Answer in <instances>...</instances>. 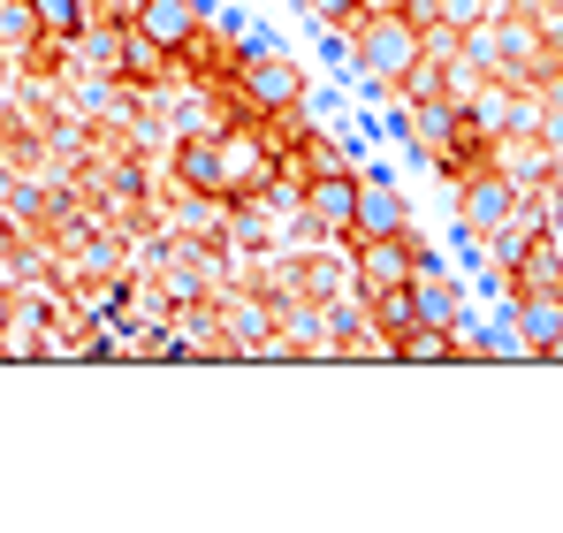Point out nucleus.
I'll use <instances>...</instances> for the list:
<instances>
[{"label":"nucleus","instance_id":"nucleus-6","mask_svg":"<svg viewBox=\"0 0 563 533\" xmlns=\"http://www.w3.org/2000/svg\"><path fill=\"white\" fill-rule=\"evenodd\" d=\"M130 31H137L145 46H161V54H184L190 39H198V0H145Z\"/></svg>","mask_w":563,"mask_h":533},{"label":"nucleus","instance_id":"nucleus-17","mask_svg":"<svg viewBox=\"0 0 563 533\" xmlns=\"http://www.w3.org/2000/svg\"><path fill=\"white\" fill-rule=\"evenodd\" d=\"M305 15L335 31V23H358V0H305Z\"/></svg>","mask_w":563,"mask_h":533},{"label":"nucleus","instance_id":"nucleus-16","mask_svg":"<svg viewBox=\"0 0 563 533\" xmlns=\"http://www.w3.org/2000/svg\"><path fill=\"white\" fill-rule=\"evenodd\" d=\"M434 23H450V31H472V23H487V8H479V0H442V8H434Z\"/></svg>","mask_w":563,"mask_h":533},{"label":"nucleus","instance_id":"nucleus-20","mask_svg":"<svg viewBox=\"0 0 563 533\" xmlns=\"http://www.w3.org/2000/svg\"><path fill=\"white\" fill-rule=\"evenodd\" d=\"M541 358H556V366H563V328H556V336H549V351H541Z\"/></svg>","mask_w":563,"mask_h":533},{"label":"nucleus","instance_id":"nucleus-11","mask_svg":"<svg viewBox=\"0 0 563 533\" xmlns=\"http://www.w3.org/2000/svg\"><path fill=\"white\" fill-rule=\"evenodd\" d=\"M411 130H419V145H427V153H442V145L457 138V99H419Z\"/></svg>","mask_w":563,"mask_h":533},{"label":"nucleus","instance_id":"nucleus-3","mask_svg":"<svg viewBox=\"0 0 563 533\" xmlns=\"http://www.w3.org/2000/svg\"><path fill=\"white\" fill-rule=\"evenodd\" d=\"M358 244V297H388V290H404L411 282V260H419V244H411V229H396V237H351Z\"/></svg>","mask_w":563,"mask_h":533},{"label":"nucleus","instance_id":"nucleus-2","mask_svg":"<svg viewBox=\"0 0 563 533\" xmlns=\"http://www.w3.org/2000/svg\"><path fill=\"white\" fill-rule=\"evenodd\" d=\"M244 91H252V107L289 115V107L305 99V77H297V62L282 54L275 39H252V46H244Z\"/></svg>","mask_w":563,"mask_h":533},{"label":"nucleus","instance_id":"nucleus-12","mask_svg":"<svg viewBox=\"0 0 563 533\" xmlns=\"http://www.w3.org/2000/svg\"><path fill=\"white\" fill-rule=\"evenodd\" d=\"M31 15H38V31H46V39H77V31L92 23V8H85V0H31Z\"/></svg>","mask_w":563,"mask_h":533},{"label":"nucleus","instance_id":"nucleus-18","mask_svg":"<svg viewBox=\"0 0 563 533\" xmlns=\"http://www.w3.org/2000/svg\"><path fill=\"white\" fill-rule=\"evenodd\" d=\"M15 328V290H0V336Z\"/></svg>","mask_w":563,"mask_h":533},{"label":"nucleus","instance_id":"nucleus-7","mask_svg":"<svg viewBox=\"0 0 563 533\" xmlns=\"http://www.w3.org/2000/svg\"><path fill=\"white\" fill-rule=\"evenodd\" d=\"M556 328H563V290H518V297H510V336H518L533 358L549 351Z\"/></svg>","mask_w":563,"mask_h":533},{"label":"nucleus","instance_id":"nucleus-9","mask_svg":"<svg viewBox=\"0 0 563 533\" xmlns=\"http://www.w3.org/2000/svg\"><path fill=\"white\" fill-rule=\"evenodd\" d=\"M221 138V130H213ZM213 138H184L176 145V176L190 183V191H221V145Z\"/></svg>","mask_w":563,"mask_h":533},{"label":"nucleus","instance_id":"nucleus-15","mask_svg":"<svg viewBox=\"0 0 563 533\" xmlns=\"http://www.w3.org/2000/svg\"><path fill=\"white\" fill-rule=\"evenodd\" d=\"M0 39H8V46L46 39V31H38V15H31V0H0Z\"/></svg>","mask_w":563,"mask_h":533},{"label":"nucleus","instance_id":"nucleus-19","mask_svg":"<svg viewBox=\"0 0 563 533\" xmlns=\"http://www.w3.org/2000/svg\"><path fill=\"white\" fill-rule=\"evenodd\" d=\"M388 8H411V0H358V15H388Z\"/></svg>","mask_w":563,"mask_h":533},{"label":"nucleus","instance_id":"nucleus-1","mask_svg":"<svg viewBox=\"0 0 563 533\" xmlns=\"http://www.w3.org/2000/svg\"><path fill=\"white\" fill-rule=\"evenodd\" d=\"M358 69H366V85L396 91L411 77V62H419V15L411 8H388V15H358Z\"/></svg>","mask_w":563,"mask_h":533},{"label":"nucleus","instance_id":"nucleus-10","mask_svg":"<svg viewBox=\"0 0 563 533\" xmlns=\"http://www.w3.org/2000/svg\"><path fill=\"white\" fill-rule=\"evenodd\" d=\"M213 145H221V191H252L267 176V153L252 138H213Z\"/></svg>","mask_w":563,"mask_h":533},{"label":"nucleus","instance_id":"nucleus-5","mask_svg":"<svg viewBox=\"0 0 563 533\" xmlns=\"http://www.w3.org/2000/svg\"><path fill=\"white\" fill-rule=\"evenodd\" d=\"M518 198H526V191L503 176V168L472 176V183H465V229H472V237H495V229H510V221H518Z\"/></svg>","mask_w":563,"mask_h":533},{"label":"nucleus","instance_id":"nucleus-14","mask_svg":"<svg viewBox=\"0 0 563 533\" xmlns=\"http://www.w3.org/2000/svg\"><path fill=\"white\" fill-rule=\"evenodd\" d=\"M77 46H85V62H92V69H122V62H130V31H99V23H85V31H77Z\"/></svg>","mask_w":563,"mask_h":533},{"label":"nucleus","instance_id":"nucleus-8","mask_svg":"<svg viewBox=\"0 0 563 533\" xmlns=\"http://www.w3.org/2000/svg\"><path fill=\"white\" fill-rule=\"evenodd\" d=\"M396 229H404V191L380 168H366L358 176V221H351V237H396Z\"/></svg>","mask_w":563,"mask_h":533},{"label":"nucleus","instance_id":"nucleus-21","mask_svg":"<svg viewBox=\"0 0 563 533\" xmlns=\"http://www.w3.org/2000/svg\"><path fill=\"white\" fill-rule=\"evenodd\" d=\"M549 244H556V252H563V229H549Z\"/></svg>","mask_w":563,"mask_h":533},{"label":"nucleus","instance_id":"nucleus-4","mask_svg":"<svg viewBox=\"0 0 563 533\" xmlns=\"http://www.w3.org/2000/svg\"><path fill=\"white\" fill-rule=\"evenodd\" d=\"M305 221L320 237H351V221H358V176H343V168L312 176L305 183Z\"/></svg>","mask_w":563,"mask_h":533},{"label":"nucleus","instance_id":"nucleus-13","mask_svg":"<svg viewBox=\"0 0 563 533\" xmlns=\"http://www.w3.org/2000/svg\"><path fill=\"white\" fill-rule=\"evenodd\" d=\"M518 282L526 290H563V252L556 244H526L518 252Z\"/></svg>","mask_w":563,"mask_h":533}]
</instances>
